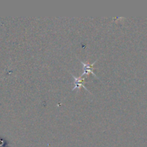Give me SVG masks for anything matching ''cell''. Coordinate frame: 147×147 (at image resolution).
I'll return each mask as SVG.
<instances>
[{"label":"cell","instance_id":"7a4b0ae2","mask_svg":"<svg viewBox=\"0 0 147 147\" xmlns=\"http://www.w3.org/2000/svg\"><path fill=\"white\" fill-rule=\"evenodd\" d=\"M71 76L73 78V79H74V81H73L74 87L72 89V90H76V89H80L81 87H83L88 92H89V90L86 88V87L84 86V84H83V83H84L85 80H86V78H84L83 77H80H80H76V76H74V75L73 74H71ZM89 93H90V92H89Z\"/></svg>","mask_w":147,"mask_h":147},{"label":"cell","instance_id":"6da1fadb","mask_svg":"<svg viewBox=\"0 0 147 147\" xmlns=\"http://www.w3.org/2000/svg\"><path fill=\"white\" fill-rule=\"evenodd\" d=\"M80 62H81L82 65H83V74L80 76V77H83L84 76H88V74L91 73L93 76H94L95 77H96L97 78H98V77L96 75H95V73H93V69H94L93 68V65H94L95 63L97 62V60H96V61H95L93 63H92V64H88V63H84V62H82V61H80Z\"/></svg>","mask_w":147,"mask_h":147}]
</instances>
